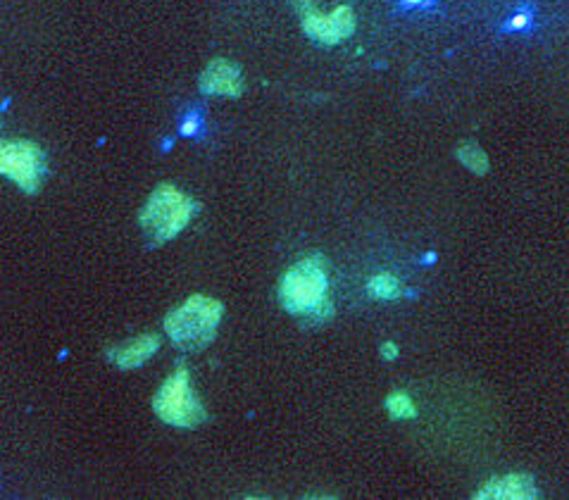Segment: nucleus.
<instances>
[{
	"label": "nucleus",
	"mask_w": 569,
	"mask_h": 500,
	"mask_svg": "<svg viewBox=\"0 0 569 500\" xmlns=\"http://www.w3.org/2000/svg\"><path fill=\"white\" fill-rule=\"evenodd\" d=\"M279 303L308 322H327L333 314L327 260L310 256L291 264L279 281Z\"/></svg>",
	"instance_id": "f257e3e1"
},
{
	"label": "nucleus",
	"mask_w": 569,
	"mask_h": 500,
	"mask_svg": "<svg viewBox=\"0 0 569 500\" xmlns=\"http://www.w3.org/2000/svg\"><path fill=\"white\" fill-rule=\"evenodd\" d=\"M367 293L375 300H398L403 298V281L391 272H379L367 281Z\"/></svg>",
	"instance_id": "9d476101"
},
{
	"label": "nucleus",
	"mask_w": 569,
	"mask_h": 500,
	"mask_svg": "<svg viewBox=\"0 0 569 500\" xmlns=\"http://www.w3.org/2000/svg\"><path fill=\"white\" fill-rule=\"evenodd\" d=\"M153 410L164 424L179 429H196L206 422V408L200 403L187 367H177L153 398Z\"/></svg>",
	"instance_id": "20e7f679"
},
{
	"label": "nucleus",
	"mask_w": 569,
	"mask_h": 500,
	"mask_svg": "<svg viewBox=\"0 0 569 500\" xmlns=\"http://www.w3.org/2000/svg\"><path fill=\"white\" fill-rule=\"evenodd\" d=\"M196 210L198 206L189 193H183L181 189L172 187V183H160L141 208L139 222L146 237L160 246L177 239L193 220Z\"/></svg>",
	"instance_id": "7ed1b4c3"
},
{
	"label": "nucleus",
	"mask_w": 569,
	"mask_h": 500,
	"mask_svg": "<svg viewBox=\"0 0 569 500\" xmlns=\"http://www.w3.org/2000/svg\"><path fill=\"white\" fill-rule=\"evenodd\" d=\"M0 174L10 177L27 193H37L46 174L43 150L31 141L0 143Z\"/></svg>",
	"instance_id": "39448f33"
},
{
	"label": "nucleus",
	"mask_w": 569,
	"mask_h": 500,
	"mask_svg": "<svg viewBox=\"0 0 569 500\" xmlns=\"http://www.w3.org/2000/svg\"><path fill=\"white\" fill-rule=\"evenodd\" d=\"M303 20V31L322 46H337L356 31V12L348 6H339L333 12H320L312 0H293Z\"/></svg>",
	"instance_id": "423d86ee"
},
{
	"label": "nucleus",
	"mask_w": 569,
	"mask_h": 500,
	"mask_svg": "<svg viewBox=\"0 0 569 500\" xmlns=\"http://www.w3.org/2000/svg\"><path fill=\"white\" fill-rule=\"evenodd\" d=\"M222 314L224 306L217 298L191 296L164 317V333L177 348L196 353L214 341Z\"/></svg>",
	"instance_id": "f03ea898"
},
{
	"label": "nucleus",
	"mask_w": 569,
	"mask_h": 500,
	"mask_svg": "<svg viewBox=\"0 0 569 500\" xmlns=\"http://www.w3.org/2000/svg\"><path fill=\"white\" fill-rule=\"evenodd\" d=\"M475 498L479 500H529L537 498V483L525 472H512L483 481Z\"/></svg>",
	"instance_id": "6e6552de"
},
{
	"label": "nucleus",
	"mask_w": 569,
	"mask_h": 500,
	"mask_svg": "<svg viewBox=\"0 0 569 500\" xmlns=\"http://www.w3.org/2000/svg\"><path fill=\"white\" fill-rule=\"evenodd\" d=\"M429 0H406V6H425Z\"/></svg>",
	"instance_id": "dca6fc26"
},
{
	"label": "nucleus",
	"mask_w": 569,
	"mask_h": 500,
	"mask_svg": "<svg viewBox=\"0 0 569 500\" xmlns=\"http://www.w3.org/2000/svg\"><path fill=\"white\" fill-rule=\"evenodd\" d=\"M398 356H400V348H398L396 341H383L381 343V358L383 360H398Z\"/></svg>",
	"instance_id": "ddd939ff"
},
{
	"label": "nucleus",
	"mask_w": 569,
	"mask_h": 500,
	"mask_svg": "<svg viewBox=\"0 0 569 500\" xmlns=\"http://www.w3.org/2000/svg\"><path fill=\"white\" fill-rule=\"evenodd\" d=\"M527 24H529V14H515L512 22H510V29L520 31V29H525Z\"/></svg>",
	"instance_id": "2eb2a0df"
},
{
	"label": "nucleus",
	"mask_w": 569,
	"mask_h": 500,
	"mask_svg": "<svg viewBox=\"0 0 569 500\" xmlns=\"http://www.w3.org/2000/svg\"><path fill=\"white\" fill-rule=\"evenodd\" d=\"M456 156L472 174L483 177L489 172V167H491L489 156H487V150H483L477 141H462L456 150Z\"/></svg>",
	"instance_id": "9b49d317"
},
{
	"label": "nucleus",
	"mask_w": 569,
	"mask_h": 500,
	"mask_svg": "<svg viewBox=\"0 0 569 500\" xmlns=\"http://www.w3.org/2000/svg\"><path fill=\"white\" fill-rule=\"evenodd\" d=\"M198 127H200V122H198V117L196 114H189L187 120L181 122V133L183 137H193V133L198 131Z\"/></svg>",
	"instance_id": "4468645a"
},
{
	"label": "nucleus",
	"mask_w": 569,
	"mask_h": 500,
	"mask_svg": "<svg viewBox=\"0 0 569 500\" xmlns=\"http://www.w3.org/2000/svg\"><path fill=\"white\" fill-rule=\"evenodd\" d=\"M200 91H203L206 96L239 98L243 93L241 70L224 58L212 60L203 70V74H200Z\"/></svg>",
	"instance_id": "0eeeda50"
},
{
	"label": "nucleus",
	"mask_w": 569,
	"mask_h": 500,
	"mask_svg": "<svg viewBox=\"0 0 569 500\" xmlns=\"http://www.w3.org/2000/svg\"><path fill=\"white\" fill-rule=\"evenodd\" d=\"M158 348H160L158 333H141V337L131 339L129 343L112 348L108 356L117 367H120V370H137V367L146 364L158 353Z\"/></svg>",
	"instance_id": "1a4fd4ad"
},
{
	"label": "nucleus",
	"mask_w": 569,
	"mask_h": 500,
	"mask_svg": "<svg viewBox=\"0 0 569 500\" xmlns=\"http://www.w3.org/2000/svg\"><path fill=\"white\" fill-rule=\"evenodd\" d=\"M387 410L393 417V420H415L417 417V406L410 393L406 391H393L387 398Z\"/></svg>",
	"instance_id": "f8f14e48"
}]
</instances>
